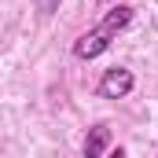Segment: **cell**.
I'll list each match as a JSON object with an SVG mask.
<instances>
[{
	"label": "cell",
	"instance_id": "obj_3",
	"mask_svg": "<svg viewBox=\"0 0 158 158\" xmlns=\"http://www.w3.org/2000/svg\"><path fill=\"white\" fill-rule=\"evenodd\" d=\"M107 147H110V129L107 125H92L88 136H85V155L99 158V155H107Z\"/></svg>",
	"mask_w": 158,
	"mask_h": 158
},
{
	"label": "cell",
	"instance_id": "obj_4",
	"mask_svg": "<svg viewBox=\"0 0 158 158\" xmlns=\"http://www.w3.org/2000/svg\"><path fill=\"white\" fill-rule=\"evenodd\" d=\"M59 4H63V0H33L37 15H44V19H48V15H55V11H59Z\"/></svg>",
	"mask_w": 158,
	"mask_h": 158
},
{
	"label": "cell",
	"instance_id": "obj_2",
	"mask_svg": "<svg viewBox=\"0 0 158 158\" xmlns=\"http://www.w3.org/2000/svg\"><path fill=\"white\" fill-rule=\"evenodd\" d=\"M132 70H125V66H110L107 74H103V81H99V96L103 99H125L129 92H132Z\"/></svg>",
	"mask_w": 158,
	"mask_h": 158
},
{
	"label": "cell",
	"instance_id": "obj_1",
	"mask_svg": "<svg viewBox=\"0 0 158 158\" xmlns=\"http://www.w3.org/2000/svg\"><path fill=\"white\" fill-rule=\"evenodd\" d=\"M129 22H132V7L118 4L96 30H88V33H81V37L74 40V55H77V59H96V55H103V52L110 48V40L118 37Z\"/></svg>",
	"mask_w": 158,
	"mask_h": 158
},
{
	"label": "cell",
	"instance_id": "obj_5",
	"mask_svg": "<svg viewBox=\"0 0 158 158\" xmlns=\"http://www.w3.org/2000/svg\"><path fill=\"white\" fill-rule=\"evenodd\" d=\"M103 4H107V0H103Z\"/></svg>",
	"mask_w": 158,
	"mask_h": 158
}]
</instances>
